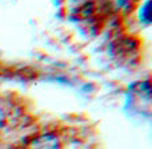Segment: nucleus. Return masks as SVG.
I'll use <instances>...</instances> for the list:
<instances>
[{
	"label": "nucleus",
	"mask_w": 152,
	"mask_h": 149,
	"mask_svg": "<svg viewBox=\"0 0 152 149\" xmlns=\"http://www.w3.org/2000/svg\"><path fill=\"white\" fill-rule=\"evenodd\" d=\"M4 120H5V116H4V113H3V110L0 109V129L4 125Z\"/></svg>",
	"instance_id": "f03ea898"
},
{
	"label": "nucleus",
	"mask_w": 152,
	"mask_h": 149,
	"mask_svg": "<svg viewBox=\"0 0 152 149\" xmlns=\"http://www.w3.org/2000/svg\"><path fill=\"white\" fill-rule=\"evenodd\" d=\"M23 149H59V144L53 136L45 134V136L36 137L32 141L27 142Z\"/></svg>",
	"instance_id": "f257e3e1"
}]
</instances>
